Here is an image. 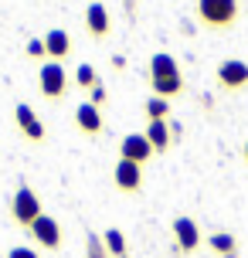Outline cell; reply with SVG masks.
<instances>
[{
    "instance_id": "cell-20",
    "label": "cell",
    "mask_w": 248,
    "mask_h": 258,
    "mask_svg": "<svg viewBox=\"0 0 248 258\" xmlns=\"http://www.w3.org/2000/svg\"><path fill=\"white\" fill-rule=\"evenodd\" d=\"M24 54L31 58V61H48V51H44V38H31L27 41V48H24Z\"/></svg>"
},
{
    "instance_id": "cell-17",
    "label": "cell",
    "mask_w": 248,
    "mask_h": 258,
    "mask_svg": "<svg viewBox=\"0 0 248 258\" xmlns=\"http://www.w3.org/2000/svg\"><path fill=\"white\" fill-rule=\"evenodd\" d=\"M143 112L150 122H170V102L167 99H157V95H150L143 102Z\"/></svg>"
},
{
    "instance_id": "cell-21",
    "label": "cell",
    "mask_w": 248,
    "mask_h": 258,
    "mask_svg": "<svg viewBox=\"0 0 248 258\" xmlns=\"http://www.w3.org/2000/svg\"><path fill=\"white\" fill-rule=\"evenodd\" d=\"M89 102L95 105V109H105V102H109V92H105L102 82H99V85H95V89L89 92Z\"/></svg>"
},
{
    "instance_id": "cell-5",
    "label": "cell",
    "mask_w": 248,
    "mask_h": 258,
    "mask_svg": "<svg viewBox=\"0 0 248 258\" xmlns=\"http://www.w3.org/2000/svg\"><path fill=\"white\" fill-rule=\"evenodd\" d=\"M214 82L221 92H245L248 89V61L241 58H224L218 68H214Z\"/></svg>"
},
{
    "instance_id": "cell-19",
    "label": "cell",
    "mask_w": 248,
    "mask_h": 258,
    "mask_svg": "<svg viewBox=\"0 0 248 258\" xmlns=\"http://www.w3.org/2000/svg\"><path fill=\"white\" fill-rule=\"evenodd\" d=\"M85 258H109V251H105V241H102V234L85 231Z\"/></svg>"
},
{
    "instance_id": "cell-22",
    "label": "cell",
    "mask_w": 248,
    "mask_h": 258,
    "mask_svg": "<svg viewBox=\"0 0 248 258\" xmlns=\"http://www.w3.org/2000/svg\"><path fill=\"white\" fill-rule=\"evenodd\" d=\"M7 258H41L34 248H27V245H17V248H11L7 251Z\"/></svg>"
},
{
    "instance_id": "cell-24",
    "label": "cell",
    "mask_w": 248,
    "mask_h": 258,
    "mask_svg": "<svg viewBox=\"0 0 248 258\" xmlns=\"http://www.w3.org/2000/svg\"><path fill=\"white\" fill-rule=\"evenodd\" d=\"M130 4H133V0H126V7H130Z\"/></svg>"
},
{
    "instance_id": "cell-23",
    "label": "cell",
    "mask_w": 248,
    "mask_h": 258,
    "mask_svg": "<svg viewBox=\"0 0 248 258\" xmlns=\"http://www.w3.org/2000/svg\"><path fill=\"white\" fill-rule=\"evenodd\" d=\"M241 156H245V163H248V140H245V146H241Z\"/></svg>"
},
{
    "instance_id": "cell-12",
    "label": "cell",
    "mask_w": 248,
    "mask_h": 258,
    "mask_svg": "<svg viewBox=\"0 0 248 258\" xmlns=\"http://www.w3.org/2000/svg\"><path fill=\"white\" fill-rule=\"evenodd\" d=\"M75 129H79L82 136H99V133L105 129L102 109H95L92 102H79L75 105Z\"/></svg>"
},
{
    "instance_id": "cell-9",
    "label": "cell",
    "mask_w": 248,
    "mask_h": 258,
    "mask_svg": "<svg viewBox=\"0 0 248 258\" xmlns=\"http://www.w3.org/2000/svg\"><path fill=\"white\" fill-rule=\"evenodd\" d=\"M85 31H89L92 41H105L112 34V14L105 11V4H89L85 7Z\"/></svg>"
},
{
    "instance_id": "cell-18",
    "label": "cell",
    "mask_w": 248,
    "mask_h": 258,
    "mask_svg": "<svg viewBox=\"0 0 248 258\" xmlns=\"http://www.w3.org/2000/svg\"><path fill=\"white\" fill-rule=\"evenodd\" d=\"M75 85L85 89V92H92L95 85H99V72H95L92 64H79V68H75Z\"/></svg>"
},
{
    "instance_id": "cell-6",
    "label": "cell",
    "mask_w": 248,
    "mask_h": 258,
    "mask_svg": "<svg viewBox=\"0 0 248 258\" xmlns=\"http://www.w3.org/2000/svg\"><path fill=\"white\" fill-rule=\"evenodd\" d=\"M170 231H173V241H177V255H194L197 248L204 245L197 221L187 218V214H180V218L170 221Z\"/></svg>"
},
{
    "instance_id": "cell-16",
    "label": "cell",
    "mask_w": 248,
    "mask_h": 258,
    "mask_svg": "<svg viewBox=\"0 0 248 258\" xmlns=\"http://www.w3.org/2000/svg\"><path fill=\"white\" fill-rule=\"evenodd\" d=\"M102 241H105V251H109V258H130L126 234L119 231V228H105V231H102Z\"/></svg>"
},
{
    "instance_id": "cell-2",
    "label": "cell",
    "mask_w": 248,
    "mask_h": 258,
    "mask_svg": "<svg viewBox=\"0 0 248 258\" xmlns=\"http://www.w3.org/2000/svg\"><path fill=\"white\" fill-rule=\"evenodd\" d=\"M241 17L238 0H197V21L208 31H228Z\"/></svg>"
},
{
    "instance_id": "cell-3",
    "label": "cell",
    "mask_w": 248,
    "mask_h": 258,
    "mask_svg": "<svg viewBox=\"0 0 248 258\" xmlns=\"http://www.w3.org/2000/svg\"><path fill=\"white\" fill-rule=\"evenodd\" d=\"M41 214H44V211H41V197L31 190L27 183H21V187L14 190V197H11V221L17 224V228L31 231Z\"/></svg>"
},
{
    "instance_id": "cell-4",
    "label": "cell",
    "mask_w": 248,
    "mask_h": 258,
    "mask_svg": "<svg viewBox=\"0 0 248 258\" xmlns=\"http://www.w3.org/2000/svg\"><path fill=\"white\" fill-rule=\"evenodd\" d=\"M38 92L48 99V102H61V99H65V92H68V72H65V64H58V61H44V64H41V72H38Z\"/></svg>"
},
{
    "instance_id": "cell-7",
    "label": "cell",
    "mask_w": 248,
    "mask_h": 258,
    "mask_svg": "<svg viewBox=\"0 0 248 258\" xmlns=\"http://www.w3.org/2000/svg\"><path fill=\"white\" fill-rule=\"evenodd\" d=\"M14 122H17V129H21V136H24L31 146H38V143H44V136H48V129H44V122H41L38 116H34V109L27 102H17L14 105Z\"/></svg>"
},
{
    "instance_id": "cell-1",
    "label": "cell",
    "mask_w": 248,
    "mask_h": 258,
    "mask_svg": "<svg viewBox=\"0 0 248 258\" xmlns=\"http://www.w3.org/2000/svg\"><path fill=\"white\" fill-rule=\"evenodd\" d=\"M150 89L157 99H177L183 95V75H180V64L177 58L167 51H157L150 58Z\"/></svg>"
},
{
    "instance_id": "cell-10",
    "label": "cell",
    "mask_w": 248,
    "mask_h": 258,
    "mask_svg": "<svg viewBox=\"0 0 248 258\" xmlns=\"http://www.w3.org/2000/svg\"><path fill=\"white\" fill-rule=\"evenodd\" d=\"M150 156H153V146L146 143L143 133H130V136H122V140H119V160H130V163L146 167V163H150Z\"/></svg>"
},
{
    "instance_id": "cell-14",
    "label": "cell",
    "mask_w": 248,
    "mask_h": 258,
    "mask_svg": "<svg viewBox=\"0 0 248 258\" xmlns=\"http://www.w3.org/2000/svg\"><path fill=\"white\" fill-rule=\"evenodd\" d=\"M204 245L211 248L214 258H238V238L231 231H211L204 238Z\"/></svg>"
},
{
    "instance_id": "cell-15",
    "label": "cell",
    "mask_w": 248,
    "mask_h": 258,
    "mask_svg": "<svg viewBox=\"0 0 248 258\" xmlns=\"http://www.w3.org/2000/svg\"><path fill=\"white\" fill-rule=\"evenodd\" d=\"M143 136L153 146V153H167L170 143H173V129H170V122H150Z\"/></svg>"
},
{
    "instance_id": "cell-13",
    "label": "cell",
    "mask_w": 248,
    "mask_h": 258,
    "mask_svg": "<svg viewBox=\"0 0 248 258\" xmlns=\"http://www.w3.org/2000/svg\"><path fill=\"white\" fill-rule=\"evenodd\" d=\"M44 51H48V58L58 61V64L72 54V38H68L65 27H51V31L44 34Z\"/></svg>"
},
{
    "instance_id": "cell-11",
    "label": "cell",
    "mask_w": 248,
    "mask_h": 258,
    "mask_svg": "<svg viewBox=\"0 0 248 258\" xmlns=\"http://www.w3.org/2000/svg\"><path fill=\"white\" fill-rule=\"evenodd\" d=\"M31 238H34L41 248L58 251V248H61V224H58L51 214H41V218L34 221V228H31Z\"/></svg>"
},
{
    "instance_id": "cell-8",
    "label": "cell",
    "mask_w": 248,
    "mask_h": 258,
    "mask_svg": "<svg viewBox=\"0 0 248 258\" xmlns=\"http://www.w3.org/2000/svg\"><path fill=\"white\" fill-rule=\"evenodd\" d=\"M112 183H116L119 194H140L143 190V167L140 163H130V160H116Z\"/></svg>"
}]
</instances>
